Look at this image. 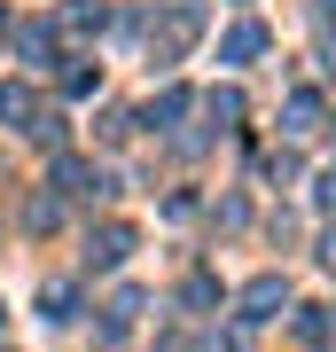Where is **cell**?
Listing matches in <instances>:
<instances>
[{
  "label": "cell",
  "instance_id": "obj_6",
  "mask_svg": "<svg viewBox=\"0 0 336 352\" xmlns=\"http://www.w3.org/2000/svg\"><path fill=\"white\" fill-rule=\"evenodd\" d=\"M133 321H141V289H117V298H110V321H102V337H125Z\"/></svg>",
  "mask_w": 336,
  "mask_h": 352
},
{
  "label": "cell",
  "instance_id": "obj_4",
  "mask_svg": "<svg viewBox=\"0 0 336 352\" xmlns=\"http://www.w3.org/2000/svg\"><path fill=\"white\" fill-rule=\"evenodd\" d=\"M0 118H8V126H24V133H39V102H32L24 87H16V78L0 87Z\"/></svg>",
  "mask_w": 336,
  "mask_h": 352
},
{
  "label": "cell",
  "instance_id": "obj_11",
  "mask_svg": "<svg viewBox=\"0 0 336 352\" xmlns=\"http://www.w3.org/2000/svg\"><path fill=\"white\" fill-rule=\"evenodd\" d=\"M0 32H8V16H0Z\"/></svg>",
  "mask_w": 336,
  "mask_h": 352
},
{
  "label": "cell",
  "instance_id": "obj_5",
  "mask_svg": "<svg viewBox=\"0 0 336 352\" xmlns=\"http://www.w3.org/2000/svg\"><path fill=\"white\" fill-rule=\"evenodd\" d=\"M219 55H227V63H250V55H266V24H235V32L219 39Z\"/></svg>",
  "mask_w": 336,
  "mask_h": 352
},
{
  "label": "cell",
  "instance_id": "obj_8",
  "mask_svg": "<svg viewBox=\"0 0 336 352\" xmlns=\"http://www.w3.org/2000/svg\"><path fill=\"white\" fill-rule=\"evenodd\" d=\"M180 110H188V94H180V87H172V94H157V102H149V126H172Z\"/></svg>",
  "mask_w": 336,
  "mask_h": 352
},
{
  "label": "cell",
  "instance_id": "obj_1",
  "mask_svg": "<svg viewBox=\"0 0 336 352\" xmlns=\"http://www.w3.org/2000/svg\"><path fill=\"white\" fill-rule=\"evenodd\" d=\"M321 118H328V102L313 94V87H298L282 102V133H321Z\"/></svg>",
  "mask_w": 336,
  "mask_h": 352
},
{
  "label": "cell",
  "instance_id": "obj_9",
  "mask_svg": "<svg viewBox=\"0 0 336 352\" xmlns=\"http://www.w3.org/2000/svg\"><path fill=\"white\" fill-rule=\"evenodd\" d=\"M321 204H336V164H328V173H321Z\"/></svg>",
  "mask_w": 336,
  "mask_h": 352
},
{
  "label": "cell",
  "instance_id": "obj_10",
  "mask_svg": "<svg viewBox=\"0 0 336 352\" xmlns=\"http://www.w3.org/2000/svg\"><path fill=\"white\" fill-rule=\"evenodd\" d=\"M321 258H328V266H336V227H328V243H321Z\"/></svg>",
  "mask_w": 336,
  "mask_h": 352
},
{
  "label": "cell",
  "instance_id": "obj_3",
  "mask_svg": "<svg viewBox=\"0 0 336 352\" xmlns=\"http://www.w3.org/2000/svg\"><path fill=\"white\" fill-rule=\"evenodd\" d=\"M110 180L94 173V164H78V157H55V196H102Z\"/></svg>",
  "mask_w": 336,
  "mask_h": 352
},
{
  "label": "cell",
  "instance_id": "obj_7",
  "mask_svg": "<svg viewBox=\"0 0 336 352\" xmlns=\"http://www.w3.org/2000/svg\"><path fill=\"white\" fill-rule=\"evenodd\" d=\"M125 251H133V227H102L94 235V266H117Z\"/></svg>",
  "mask_w": 336,
  "mask_h": 352
},
{
  "label": "cell",
  "instance_id": "obj_2",
  "mask_svg": "<svg viewBox=\"0 0 336 352\" xmlns=\"http://www.w3.org/2000/svg\"><path fill=\"white\" fill-rule=\"evenodd\" d=\"M274 305H289V282L282 274H258L243 289V321H274Z\"/></svg>",
  "mask_w": 336,
  "mask_h": 352
}]
</instances>
